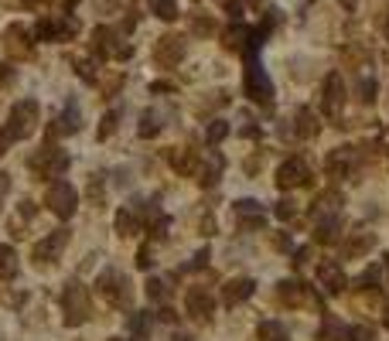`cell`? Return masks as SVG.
Masks as SVG:
<instances>
[{"mask_svg": "<svg viewBox=\"0 0 389 341\" xmlns=\"http://www.w3.org/2000/svg\"><path fill=\"white\" fill-rule=\"evenodd\" d=\"M96 294L106 300L113 310H130L133 307V287L123 270H103L96 277Z\"/></svg>", "mask_w": 389, "mask_h": 341, "instance_id": "6da1fadb", "label": "cell"}, {"mask_svg": "<svg viewBox=\"0 0 389 341\" xmlns=\"http://www.w3.org/2000/svg\"><path fill=\"white\" fill-rule=\"evenodd\" d=\"M62 310H65V325H69V327H82L89 317H93L89 290H86L79 280L65 283V290H62Z\"/></svg>", "mask_w": 389, "mask_h": 341, "instance_id": "7a4b0ae2", "label": "cell"}, {"mask_svg": "<svg viewBox=\"0 0 389 341\" xmlns=\"http://www.w3.org/2000/svg\"><path fill=\"white\" fill-rule=\"evenodd\" d=\"M246 55V72H243V89L253 103H260V106H270L273 103V82L266 76L260 62H256V51H243Z\"/></svg>", "mask_w": 389, "mask_h": 341, "instance_id": "3957f363", "label": "cell"}, {"mask_svg": "<svg viewBox=\"0 0 389 341\" xmlns=\"http://www.w3.org/2000/svg\"><path fill=\"white\" fill-rule=\"evenodd\" d=\"M28 168L38 174V178H45V181H59L65 170H69V154L59 151L55 143H45L41 151H34L28 157Z\"/></svg>", "mask_w": 389, "mask_h": 341, "instance_id": "277c9868", "label": "cell"}, {"mask_svg": "<svg viewBox=\"0 0 389 341\" xmlns=\"http://www.w3.org/2000/svg\"><path fill=\"white\" fill-rule=\"evenodd\" d=\"M38 120H41L38 99H21V103H14L11 116H7V137L11 140H28L34 130H38Z\"/></svg>", "mask_w": 389, "mask_h": 341, "instance_id": "5b68a950", "label": "cell"}, {"mask_svg": "<svg viewBox=\"0 0 389 341\" xmlns=\"http://www.w3.org/2000/svg\"><path fill=\"white\" fill-rule=\"evenodd\" d=\"M45 205L55 218H72L79 212V191L69 181H51L45 191Z\"/></svg>", "mask_w": 389, "mask_h": 341, "instance_id": "8992f818", "label": "cell"}, {"mask_svg": "<svg viewBox=\"0 0 389 341\" xmlns=\"http://www.w3.org/2000/svg\"><path fill=\"white\" fill-rule=\"evenodd\" d=\"M76 34H79L76 17H45V21H38V28H34V38H38V41H72Z\"/></svg>", "mask_w": 389, "mask_h": 341, "instance_id": "52a82bcc", "label": "cell"}, {"mask_svg": "<svg viewBox=\"0 0 389 341\" xmlns=\"http://www.w3.org/2000/svg\"><path fill=\"white\" fill-rule=\"evenodd\" d=\"M185 55H188V41L181 34H164L154 45V62L161 68H178V65L185 62Z\"/></svg>", "mask_w": 389, "mask_h": 341, "instance_id": "ba28073f", "label": "cell"}, {"mask_svg": "<svg viewBox=\"0 0 389 341\" xmlns=\"http://www.w3.org/2000/svg\"><path fill=\"white\" fill-rule=\"evenodd\" d=\"M311 185V168L304 157H287L281 168H277V188L291 191V188H304Z\"/></svg>", "mask_w": 389, "mask_h": 341, "instance_id": "9c48e42d", "label": "cell"}, {"mask_svg": "<svg viewBox=\"0 0 389 341\" xmlns=\"http://www.w3.org/2000/svg\"><path fill=\"white\" fill-rule=\"evenodd\" d=\"M342 109H345V82L338 72H331L325 78V89H321V113L328 120H342Z\"/></svg>", "mask_w": 389, "mask_h": 341, "instance_id": "30bf717a", "label": "cell"}, {"mask_svg": "<svg viewBox=\"0 0 389 341\" xmlns=\"http://www.w3.org/2000/svg\"><path fill=\"white\" fill-rule=\"evenodd\" d=\"M65 246H69V229H55V233H48L38 246H34V263L38 266H51L62 260Z\"/></svg>", "mask_w": 389, "mask_h": 341, "instance_id": "8fae6325", "label": "cell"}, {"mask_svg": "<svg viewBox=\"0 0 389 341\" xmlns=\"http://www.w3.org/2000/svg\"><path fill=\"white\" fill-rule=\"evenodd\" d=\"M93 55L106 62V58H123V55H130V48H123L120 34L113 31V28H96L93 31Z\"/></svg>", "mask_w": 389, "mask_h": 341, "instance_id": "7c38bea8", "label": "cell"}, {"mask_svg": "<svg viewBox=\"0 0 389 341\" xmlns=\"http://www.w3.org/2000/svg\"><path fill=\"white\" fill-rule=\"evenodd\" d=\"M185 310L195 317V321H212V314H216V297L208 294L205 287H191L185 294Z\"/></svg>", "mask_w": 389, "mask_h": 341, "instance_id": "4fadbf2b", "label": "cell"}, {"mask_svg": "<svg viewBox=\"0 0 389 341\" xmlns=\"http://www.w3.org/2000/svg\"><path fill=\"white\" fill-rule=\"evenodd\" d=\"M233 215H236V225H239L243 233L263 229V222H266V212L260 208V202H253V198H243V202H236V205H233Z\"/></svg>", "mask_w": 389, "mask_h": 341, "instance_id": "5bb4252c", "label": "cell"}, {"mask_svg": "<svg viewBox=\"0 0 389 341\" xmlns=\"http://www.w3.org/2000/svg\"><path fill=\"white\" fill-rule=\"evenodd\" d=\"M4 48H7V55H14V58H28V55H31V34H28V28L11 24V28L4 31Z\"/></svg>", "mask_w": 389, "mask_h": 341, "instance_id": "9a60e30c", "label": "cell"}, {"mask_svg": "<svg viewBox=\"0 0 389 341\" xmlns=\"http://www.w3.org/2000/svg\"><path fill=\"white\" fill-rule=\"evenodd\" d=\"M253 290H256V283L249 277H236L222 287V300H226L229 307H239V304H246L249 297H253Z\"/></svg>", "mask_w": 389, "mask_h": 341, "instance_id": "2e32d148", "label": "cell"}, {"mask_svg": "<svg viewBox=\"0 0 389 341\" xmlns=\"http://www.w3.org/2000/svg\"><path fill=\"white\" fill-rule=\"evenodd\" d=\"M222 45L229 48V51H260V48L253 45V28L239 24V21H236L226 34H222Z\"/></svg>", "mask_w": 389, "mask_h": 341, "instance_id": "e0dca14e", "label": "cell"}, {"mask_svg": "<svg viewBox=\"0 0 389 341\" xmlns=\"http://www.w3.org/2000/svg\"><path fill=\"white\" fill-rule=\"evenodd\" d=\"M318 283L325 287L328 294H342L345 287H348V280H345V273H342V266L331 263V260H325V263L318 266Z\"/></svg>", "mask_w": 389, "mask_h": 341, "instance_id": "ac0fdd59", "label": "cell"}, {"mask_svg": "<svg viewBox=\"0 0 389 341\" xmlns=\"http://www.w3.org/2000/svg\"><path fill=\"white\" fill-rule=\"evenodd\" d=\"M222 168H226V161H222V154H216V151H205L202 164H198V174H195V181L198 185H216L218 178H222Z\"/></svg>", "mask_w": 389, "mask_h": 341, "instance_id": "d6986e66", "label": "cell"}, {"mask_svg": "<svg viewBox=\"0 0 389 341\" xmlns=\"http://www.w3.org/2000/svg\"><path fill=\"white\" fill-rule=\"evenodd\" d=\"M277 300L283 307H300V304H308V287L300 280H281L277 283Z\"/></svg>", "mask_w": 389, "mask_h": 341, "instance_id": "ffe728a7", "label": "cell"}, {"mask_svg": "<svg viewBox=\"0 0 389 341\" xmlns=\"http://www.w3.org/2000/svg\"><path fill=\"white\" fill-rule=\"evenodd\" d=\"M342 229H345V222H342L338 212L321 215V218H318V233H314V239H318L321 246H331V243H338V239H342Z\"/></svg>", "mask_w": 389, "mask_h": 341, "instance_id": "44dd1931", "label": "cell"}, {"mask_svg": "<svg viewBox=\"0 0 389 341\" xmlns=\"http://www.w3.org/2000/svg\"><path fill=\"white\" fill-rule=\"evenodd\" d=\"M198 164H202V154L198 151H171V168L178 174H185V178H195L198 174Z\"/></svg>", "mask_w": 389, "mask_h": 341, "instance_id": "7402d4cb", "label": "cell"}, {"mask_svg": "<svg viewBox=\"0 0 389 341\" xmlns=\"http://www.w3.org/2000/svg\"><path fill=\"white\" fill-rule=\"evenodd\" d=\"M348 170H352V147L331 151V157H328V174H331V178H345Z\"/></svg>", "mask_w": 389, "mask_h": 341, "instance_id": "603a6c76", "label": "cell"}, {"mask_svg": "<svg viewBox=\"0 0 389 341\" xmlns=\"http://www.w3.org/2000/svg\"><path fill=\"white\" fill-rule=\"evenodd\" d=\"M297 137L300 140H311V137H318V130H321V123H318V116H314L311 109L304 106V109H297Z\"/></svg>", "mask_w": 389, "mask_h": 341, "instance_id": "cb8c5ba5", "label": "cell"}, {"mask_svg": "<svg viewBox=\"0 0 389 341\" xmlns=\"http://www.w3.org/2000/svg\"><path fill=\"white\" fill-rule=\"evenodd\" d=\"M256 341H291V331H287L281 321H260Z\"/></svg>", "mask_w": 389, "mask_h": 341, "instance_id": "d4e9b609", "label": "cell"}, {"mask_svg": "<svg viewBox=\"0 0 389 341\" xmlns=\"http://www.w3.org/2000/svg\"><path fill=\"white\" fill-rule=\"evenodd\" d=\"M116 233L120 235H137L141 233V218H137L133 208H120V212H116Z\"/></svg>", "mask_w": 389, "mask_h": 341, "instance_id": "484cf974", "label": "cell"}, {"mask_svg": "<svg viewBox=\"0 0 389 341\" xmlns=\"http://www.w3.org/2000/svg\"><path fill=\"white\" fill-rule=\"evenodd\" d=\"M79 126H82L79 123V109L65 106V113L55 120V126H51V137H55V133H79Z\"/></svg>", "mask_w": 389, "mask_h": 341, "instance_id": "4316f807", "label": "cell"}, {"mask_svg": "<svg viewBox=\"0 0 389 341\" xmlns=\"http://www.w3.org/2000/svg\"><path fill=\"white\" fill-rule=\"evenodd\" d=\"M147 297L154 300V304H168L171 300V283L168 280H147Z\"/></svg>", "mask_w": 389, "mask_h": 341, "instance_id": "83f0119b", "label": "cell"}, {"mask_svg": "<svg viewBox=\"0 0 389 341\" xmlns=\"http://www.w3.org/2000/svg\"><path fill=\"white\" fill-rule=\"evenodd\" d=\"M17 277V253L11 246H0V280Z\"/></svg>", "mask_w": 389, "mask_h": 341, "instance_id": "f1b7e54d", "label": "cell"}, {"mask_svg": "<svg viewBox=\"0 0 389 341\" xmlns=\"http://www.w3.org/2000/svg\"><path fill=\"white\" fill-rule=\"evenodd\" d=\"M151 11L161 21H178V0H151Z\"/></svg>", "mask_w": 389, "mask_h": 341, "instance_id": "f546056e", "label": "cell"}, {"mask_svg": "<svg viewBox=\"0 0 389 341\" xmlns=\"http://www.w3.org/2000/svg\"><path fill=\"white\" fill-rule=\"evenodd\" d=\"M147 327H151V314H130V335H133V341H147Z\"/></svg>", "mask_w": 389, "mask_h": 341, "instance_id": "4dcf8cb0", "label": "cell"}, {"mask_svg": "<svg viewBox=\"0 0 389 341\" xmlns=\"http://www.w3.org/2000/svg\"><path fill=\"white\" fill-rule=\"evenodd\" d=\"M335 205H338V195H321V198H318V202L311 205V215H314V218L331 215V212H338Z\"/></svg>", "mask_w": 389, "mask_h": 341, "instance_id": "1f68e13d", "label": "cell"}, {"mask_svg": "<svg viewBox=\"0 0 389 341\" xmlns=\"http://www.w3.org/2000/svg\"><path fill=\"white\" fill-rule=\"evenodd\" d=\"M116 123H120V113H113V109H109L106 116H103V123H99V133H96V137L109 140V137H113V130H116Z\"/></svg>", "mask_w": 389, "mask_h": 341, "instance_id": "d6a6232c", "label": "cell"}, {"mask_svg": "<svg viewBox=\"0 0 389 341\" xmlns=\"http://www.w3.org/2000/svg\"><path fill=\"white\" fill-rule=\"evenodd\" d=\"M335 335H345V327L335 321V317H325V325H321V331H318V341H331Z\"/></svg>", "mask_w": 389, "mask_h": 341, "instance_id": "836d02e7", "label": "cell"}, {"mask_svg": "<svg viewBox=\"0 0 389 341\" xmlns=\"http://www.w3.org/2000/svg\"><path fill=\"white\" fill-rule=\"evenodd\" d=\"M205 137H208V143H218V140H226V137H229V123L216 120V123L208 126V133H205Z\"/></svg>", "mask_w": 389, "mask_h": 341, "instance_id": "e575fe53", "label": "cell"}, {"mask_svg": "<svg viewBox=\"0 0 389 341\" xmlns=\"http://www.w3.org/2000/svg\"><path fill=\"white\" fill-rule=\"evenodd\" d=\"M137 133H141V137H154V133H157V123H154V116H151V113H143V116H141V130H137Z\"/></svg>", "mask_w": 389, "mask_h": 341, "instance_id": "d590c367", "label": "cell"}, {"mask_svg": "<svg viewBox=\"0 0 389 341\" xmlns=\"http://www.w3.org/2000/svg\"><path fill=\"white\" fill-rule=\"evenodd\" d=\"M191 28H195V34H212L216 31V21H212V17H195Z\"/></svg>", "mask_w": 389, "mask_h": 341, "instance_id": "8d00e7d4", "label": "cell"}, {"mask_svg": "<svg viewBox=\"0 0 389 341\" xmlns=\"http://www.w3.org/2000/svg\"><path fill=\"white\" fill-rule=\"evenodd\" d=\"M76 72H79V78H82V82H96L93 65H89V62H82V58H79V62H76Z\"/></svg>", "mask_w": 389, "mask_h": 341, "instance_id": "74e56055", "label": "cell"}, {"mask_svg": "<svg viewBox=\"0 0 389 341\" xmlns=\"http://www.w3.org/2000/svg\"><path fill=\"white\" fill-rule=\"evenodd\" d=\"M358 99H362V103H373V93H375V82L373 78H369V82H365V78H362V86H358Z\"/></svg>", "mask_w": 389, "mask_h": 341, "instance_id": "f35d334b", "label": "cell"}, {"mask_svg": "<svg viewBox=\"0 0 389 341\" xmlns=\"http://www.w3.org/2000/svg\"><path fill=\"white\" fill-rule=\"evenodd\" d=\"M222 7H226V14L233 17V21H239V14H243V4L239 0H222Z\"/></svg>", "mask_w": 389, "mask_h": 341, "instance_id": "ab89813d", "label": "cell"}, {"mask_svg": "<svg viewBox=\"0 0 389 341\" xmlns=\"http://www.w3.org/2000/svg\"><path fill=\"white\" fill-rule=\"evenodd\" d=\"M151 263H154V260H151V246H143L141 253H137V266H141V270H151Z\"/></svg>", "mask_w": 389, "mask_h": 341, "instance_id": "60d3db41", "label": "cell"}, {"mask_svg": "<svg viewBox=\"0 0 389 341\" xmlns=\"http://www.w3.org/2000/svg\"><path fill=\"white\" fill-rule=\"evenodd\" d=\"M348 335H352V341H373V331H369V327H352Z\"/></svg>", "mask_w": 389, "mask_h": 341, "instance_id": "b9f144b4", "label": "cell"}, {"mask_svg": "<svg viewBox=\"0 0 389 341\" xmlns=\"http://www.w3.org/2000/svg\"><path fill=\"white\" fill-rule=\"evenodd\" d=\"M89 195H93L96 202H103V181L93 174V181H89Z\"/></svg>", "mask_w": 389, "mask_h": 341, "instance_id": "7bdbcfd3", "label": "cell"}, {"mask_svg": "<svg viewBox=\"0 0 389 341\" xmlns=\"http://www.w3.org/2000/svg\"><path fill=\"white\" fill-rule=\"evenodd\" d=\"M11 78H14V68H11L7 62H0V89H4V86H7Z\"/></svg>", "mask_w": 389, "mask_h": 341, "instance_id": "ee69618b", "label": "cell"}, {"mask_svg": "<svg viewBox=\"0 0 389 341\" xmlns=\"http://www.w3.org/2000/svg\"><path fill=\"white\" fill-rule=\"evenodd\" d=\"M273 212H277V218H291V215H294V205H291V202H277Z\"/></svg>", "mask_w": 389, "mask_h": 341, "instance_id": "f6af8a7d", "label": "cell"}, {"mask_svg": "<svg viewBox=\"0 0 389 341\" xmlns=\"http://www.w3.org/2000/svg\"><path fill=\"white\" fill-rule=\"evenodd\" d=\"M205 263H208V249H202V253H198V256L188 263V270H198V266H205Z\"/></svg>", "mask_w": 389, "mask_h": 341, "instance_id": "bcb514c9", "label": "cell"}, {"mask_svg": "<svg viewBox=\"0 0 389 341\" xmlns=\"http://www.w3.org/2000/svg\"><path fill=\"white\" fill-rule=\"evenodd\" d=\"M7 191H11V174H0V202L7 198Z\"/></svg>", "mask_w": 389, "mask_h": 341, "instance_id": "7dc6e473", "label": "cell"}, {"mask_svg": "<svg viewBox=\"0 0 389 341\" xmlns=\"http://www.w3.org/2000/svg\"><path fill=\"white\" fill-rule=\"evenodd\" d=\"M7 143H11V137H7V130H0V157L7 154Z\"/></svg>", "mask_w": 389, "mask_h": 341, "instance_id": "c3c4849f", "label": "cell"}, {"mask_svg": "<svg viewBox=\"0 0 389 341\" xmlns=\"http://www.w3.org/2000/svg\"><path fill=\"white\" fill-rule=\"evenodd\" d=\"M355 4H358V0H342V7H345V11H355Z\"/></svg>", "mask_w": 389, "mask_h": 341, "instance_id": "681fc988", "label": "cell"}, {"mask_svg": "<svg viewBox=\"0 0 389 341\" xmlns=\"http://www.w3.org/2000/svg\"><path fill=\"white\" fill-rule=\"evenodd\" d=\"M28 7H41V4H48V0H24Z\"/></svg>", "mask_w": 389, "mask_h": 341, "instance_id": "f907efd6", "label": "cell"}, {"mask_svg": "<svg viewBox=\"0 0 389 341\" xmlns=\"http://www.w3.org/2000/svg\"><path fill=\"white\" fill-rule=\"evenodd\" d=\"M249 4H253V7H260V4H266V0H249Z\"/></svg>", "mask_w": 389, "mask_h": 341, "instance_id": "816d5d0a", "label": "cell"}, {"mask_svg": "<svg viewBox=\"0 0 389 341\" xmlns=\"http://www.w3.org/2000/svg\"><path fill=\"white\" fill-rule=\"evenodd\" d=\"M109 341H123V338H109Z\"/></svg>", "mask_w": 389, "mask_h": 341, "instance_id": "f5cc1de1", "label": "cell"}, {"mask_svg": "<svg viewBox=\"0 0 389 341\" xmlns=\"http://www.w3.org/2000/svg\"><path fill=\"white\" fill-rule=\"evenodd\" d=\"M386 325H389V314H386Z\"/></svg>", "mask_w": 389, "mask_h": 341, "instance_id": "db71d44e", "label": "cell"}]
</instances>
